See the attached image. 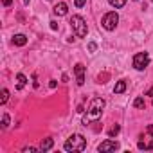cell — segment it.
<instances>
[{"label": "cell", "mask_w": 153, "mask_h": 153, "mask_svg": "<svg viewBox=\"0 0 153 153\" xmlns=\"http://www.w3.org/2000/svg\"><path fill=\"white\" fill-rule=\"evenodd\" d=\"M133 2H137V0H133Z\"/></svg>", "instance_id": "484cf974"}, {"label": "cell", "mask_w": 153, "mask_h": 153, "mask_svg": "<svg viewBox=\"0 0 153 153\" xmlns=\"http://www.w3.org/2000/svg\"><path fill=\"white\" fill-rule=\"evenodd\" d=\"M29 2H31V0H24V4H29Z\"/></svg>", "instance_id": "d4e9b609"}, {"label": "cell", "mask_w": 153, "mask_h": 153, "mask_svg": "<svg viewBox=\"0 0 153 153\" xmlns=\"http://www.w3.org/2000/svg\"><path fill=\"white\" fill-rule=\"evenodd\" d=\"M146 96H151V97H153V88H149V90H148V94H146Z\"/></svg>", "instance_id": "cb8c5ba5"}, {"label": "cell", "mask_w": 153, "mask_h": 153, "mask_svg": "<svg viewBox=\"0 0 153 153\" xmlns=\"http://www.w3.org/2000/svg\"><path fill=\"white\" fill-rule=\"evenodd\" d=\"M88 51H90V52H96V51H97V43L90 42V43H88Z\"/></svg>", "instance_id": "d6986e66"}, {"label": "cell", "mask_w": 153, "mask_h": 153, "mask_svg": "<svg viewBox=\"0 0 153 153\" xmlns=\"http://www.w3.org/2000/svg\"><path fill=\"white\" fill-rule=\"evenodd\" d=\"M27 85V78H25V74H16V90H22L24 87Z\"/></svg>", "instance_id": "8fae6325"}, {"label": "cell", "mask_w": 153, "mask_h": 153, "mask_svg": "<svg viewBox=\"0 0 153 153\" xmlns=\"http://www.w3.org/2000/svg\"><path fill=\"white\" fill-rule=\"evenodd\" d=\"M108 4H110L112 7H115V9H121V7H124L126 0H108Z\"/></svg>", "instance_id": "4fadbf2b"}, {"label": "cell", "mask_w": 153, "mask_h": 153, "mask_svg": "<svg viewBox=\"0 0 153 153\" xmlns=\"http://www.w3.org/2000/svg\"><path fill=\"white\" fill-rule=\"evenodd\" d=\"M103 108H105V99H103V97L92 99V103H90V106H88V114L83 117V124L87 126L88 121H97V119L101 117V114H103Z\"/></svg>", "instance_id": "6da1fadb"}, {"label": "cell", "mask_w": 153, "mask_h": 153, "mask_svg": "<svg viewBox=\"0 0 153 153\" xmlns=\"http://www.w3.org/2000/svg\"><path fill=\"white\" fill-rule=\"evenodd\" d=\"M119 131H121V126H117V124H115V126H114V128H112V130L108 131V137H115V135H117Z\"/></svg>", "instance_id": "2e32d148"}, {"label": "cell", "mask_w": 153, "mask_h": 153, "mask_svg": "<svg viewBox=\"0 0 153 153\" xmlns=\"http://www.w3.org/2000/svg\"><path fill=\"white\" fill-rule=\"evenodd\" d=\"M25 43H27V36H25V34H15V36H13V45L24 47Z\"/></svg>", "instance_id": "30bf717a"}, {"label": "cell", "mask_w": 153, "mask_h": 153, "mask_svg": "<svg viewBox=\"0 0 153 153\" xmlns=\"http://www.w3.org/2000/svg\"><path fill=\"white\" fill-rule=\"evenodd\" d=\"M9 99V90L7 88H2V94H0V105H6Z\"/></svg>", "instance_id": "5bb4252c"}, {"label": "cell", "mask_w": 153, "mask_h": 153, "mask_svg": "<svg viewBox=\"0 0 153 153\" xmlns=\"http://www.w3.org/2000/svg\"><path fill=\"white\" fill-rule=\"evenodd\" d=\"M124 90H126V81H124V79L117 81V83H115V87H114V94H123Z\"/></svg>", "instance_id": "7c38bea8"}, {"label": "cell", "mask_w": 153, "mask_h": 153, "mask_svg": "<svg viewBox=\"0 0 153 153\" xmlns=\"http://www.w3.org/2000/svg\"><path fill=\"white\" fill-rule=\"evenodd\" d=\"M67 13H68V7H67L65 2H58V4L54 6V15H56V16H65Z\"/></svg>", "instance_id": "ba28073f"}, {"label": "cell", "mask_w": 153, "mask_h": 153, "mask_svg": "<svg viewBox=\"0 0 153 153\" xmlns=\"http://www.w3.org/2000/svg\"><path fill=\"white\" fill-rule=\"evenodd\" d=\"M49 2H51V0H49Z\"/></svg>", "instance_id": "4316f807"}, {"label": "cell", "mask_w": 153, "mask_h": 153, "mask_svg": "<svg viewBox=\"0 0 153 153\" xmlns=\"http://www.w3.org/2000/svg\"><path fill=\"white\" fill-rule=\"evenodd\" d=\"M74 74H76V83H78V87H83L85 85V65L83 63H76Z\"/></svg>", "instance_id": "8992f818"}, {"label": "cell", "mask_w": 153, "mask_h": 153, "mask_svg": "<svg viewBox=\"0 0 153 153\" xmlns=\"http://www.w3.org/2000/svg\"><path fill=\"white\" fill-rule=\"evenodd\" d=\"M149 65V54L148 52H137L133 56V68L135 70H144Z\"/></svg>", "instance_id": "5b68a950"}, {"label": "cell", "mask_w": 153, "mask_h": 153, "mask_svg": "<svg viewBox=\"0 0 153 153\" xmlns=\"http://www.w3.org/2000/svg\"><path fill=\"white\" fill-rule=\"evenodd\" d=\"M7 126H9V115H7V114H4V117H2V128L6 130Z\"/></svg>", "instance_id": "e0dca14e"}, {"label": "cell", "mask_w": 153, "mask_h": 153, "mask_svg": "<svg viewBox=\"0 0 153 153\" xmlns=\"http://www.w3.org/2000/svg\"><path fill=\"white\" fill-rule=\"evenodd\" d=\"M36 149H40V148H31L29 146V148H24V153H34Z\"/></svg>", "instance_id": "ffe728a7"}, {"label": "cell", "mask_w": 153, "mask_h": 153, "mask_svg": "<svg viewBox=\"0 0 153 153\" xmlns=\"http://www.w3.org/2000/svg\"><path fill=\"white\" fill-rule=\"evenodd\" d=\"M51 29H52V31H56V29H58V25H56V22H51Z\"/></svg>", "instance_id": "44dd1931"}, {"label": "cell", "mask_w": 153, "mask_h": 153, "mask_svg": "<svg viewBox=\"0 0 153 153\" xmlns=\"http://www.w3.org/2000/svg\"><path fill=\"white\" fill-rule=\"evenodd\" d=\"M85 4H87V0H74V6L76 7H83Z\"/></svg>", "instance_id": "ac0fdd59"}, {"label": "cell", "mask_w": 153, "mask_h": 153, "mask_svg": "<svg viewBox=\"0 0 153 153\" xmlns=\"http://www.w3.org/2000/svg\"><path fill=\"white\" fill-rule=\"evenodd\" d=\"M56 85H58V83H56V81H54V79H52V81H51V83H49V87H51V88H56Z\"/></svg>", "instance_id": "7402d4cb"}, {"label": "cell", "mask_w": 153, "mask_h": 153, "mask_svg": "<svg viewBox=\"0 0 153 153\" xmlns=\"http://www.w3.org/2000/svg\"><path fill=\"white\" fill-rule=\"evenodd\" d=\"M117 24H119V15H117L115 11L106 13V15L103 16V20H101V25H103V29H106V31H114V29L117 27Z\"/></svg>", "instance_id": "277c9868"}, {"label": "cell", "mask_w": 153, "mask_h": 153, "mask_svg": "<svg viewBox=\"0 0 153 153\" xmlns=\"http://www.w3.org/2000/svg\"><path fill=\"white\" fill-rule=\"evenodd\" d=\"M115 149H119V142L117 140H112V137L106 139V140H103L97 146V151H115Z\"/></svg>", "instance_id": "52a82bcc"}, {"label": "cell", "mask_w": 153, "mask_h": 153, "mask_svg": "<svg viewBox=\"0 0 153 153\" xmlns=\"http://www.w3.org/2000/svg\"><path fill=\"white\" fill-rule=\"evenodd\" d=\"M11 2H13V0H4V6L7 7V6H11Z\"/></svg>", "instance_id": "603a6c76"}, {"label": "cell", "mask_w": 153, "mask_h": 153, "mask_svg": "<svg viewBox=\"0 0 153 153\" xmlns=\"http://www.w3.org/2000/svg\"><path fill=\"white\" fill-rule=\"evenodd\" d=\"M70 27H72V33L78 36V38H85L87 33H88V27H87V22L83 16L79 15H74L70 18Z\"/></svg>", "instance_id": "3957f363"}, {"label": "cell", "mask_w": 153, "mask_h": 153, "mask_svg": "<svg viewBox=\"0 0 153 153\" xmlns=\"http://www.w3.org/2000/svg\"><path fill=\"white\" fill-rule=\"evenodd\" d=\"M63 148H65V151H83L87 148V139L81 133H74L65 140Z\"/></svg>", "instance_id": "7a4b0ae2"}, {"label": "cell", "mask_w": 153, "mask_h": 153, "mask_svg": "<svg viewBox=\"0 0 153 153\" xmlns=\"http://www.w3.org/2000/svg\"><path fill=\"white\" fill-rule=\"evenodd\" d=\"M54 146V139H51V137H47V139H43L42 142H40V151H49L51 148Z\"/></svg>", "instance_id": "9c48e42d"}, {"label": "cell", "mask_w": 153, "mask_h": 153, "mask_svg": "<svg viewBox=\"0 0 153 153\" xmlns=\"http://www.w3.org/2000/svg\"><path fill=\"white\" fill-rule=\"evenodd\" d=\"M133 106H135V108H142V106H144V97H142V96L137 97V99L133 101Z\"/></svg>", "instance_id": "9a60e30c"}]
</instances>
